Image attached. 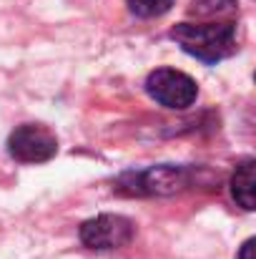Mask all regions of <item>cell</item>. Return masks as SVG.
<instances>
[{
	"label": "cell",
	"instance_id": "6da1fadb",
	"mask_svg": "<svg viewBox=\"0 0 256 259\" xmlns=\"http://www.w3.org/2000/svg\"><path fill=\"white\" fill-rule=\"evenodd\" d=\"M171 38L196 61L209 66L236 53V25L234 20L224 23H178L171 30Z\"/></svg>",
	"mask_w": 256,
	"mask_h": 259
},
{
	"label": "cell",
	"instance_id": "7a4b0ae2",
	"mask_svg": "<svg viewBox=\"0 0 256 259\" xmlns=\"http://www.w3.org/2000/svg\"><path fill=\"white\" fill-rule=\"evenodd\" d=\"M191 184V171L183 166H148L143 171H128L118 179V191L128 196H173Z\"/></svg>",
	"mask_w": 256,
	"mask_h": 259
},
{
	"label": "cell",
	"instance_id": "3957f363",
	"mask_svg": "<svg viewBox=\"0 0 256 259\" xmlns=\"http://www.w3.org/2000/svg\"><path fill=\"white\" fill-rule=\"evenodd\" d=\"M146 91L156 103H161L164 108H171V111H183V108L193 106V101L198 96L196 81L188 73L176 71V68L151 71L146 78Z\"/></svg>",
	"mask_w": 256,
	"mask_h": 259
},
{
	"label": "cell",
	"instance_id": "277c9868",
	"mask_svg": "<svg viewBox=\"0 0 256 259\" xmlns=\"http://www.w3.org/2000/svg\"><path fill=\"white\" fill-rule=\"evenodd\" d=\"M8 154L20 164H45L58 154V139L43 123H23L8 136Z\"/></svg>",
	"mask_w": 256,
	"mask_h": 259
},
{
	"label": "cell",
	"instance_id": "5b68a950",
	"mask_svg": "<svg viewBox=\"0 0 256 259\" xmlns=\"http://www.w3.org/2000/svg\"><path fill=\"white\" fill-rule=\"evenodd\" d=\"M133 239V222L121 214H98L81 224V242L88 249L111 252L131 244Z\"/></svg>",
	"mask_w": 256,
	"mask_h": 259
},
{
	"label": "cell",
	"instance_id": "8992f818",
	"mask_svg": "<svg viewBox=\"0 0 256 259\" xmlns=\"http://www.w3.org/2000/svg\"><path fill=\"white\" fill-rule=\"evenodd\" d=\"M254 166H256L254 159H244V161L236 166L234 176H231V196H234V201H236L241 209H246V211H254V206H256Z\"/></svg>",
	"mask_w": 256,
	"mask_h": 259
},
{
	"label": "cell",
	"instance_id": "52a82bcc",
	"mask_svg": "<svg viewBox=\"0 0 256 259\" xmlns=\"http://www.w3.org/2000/svg\"><path fill=\"white\" fill-rule=\"evenodd\" d=\"M188 13L198 18L201 23H224L239 15V3L236 0H193Z\"/></svg>",
	"mask_w": 256,
	"mask_h": 259
},
{
	"label": "cell",
	"instance_id": "ba28073f",
	"mask_svg": "<svg viewBox=\"0 0 256 259\" xmlns=\"http://www.w3.org/2000/svg\"><path fill=\"white\" fill-rule=\"evenodd\" d=\"M128 10L138 18H161L166 15L176 0H126Z\"/></svg>",
	"mask_w": 256,
	"mask_h": 259
},
{
	"label": "cell",
	"instance_id": "9c48e42d",
	"mask_svg": "<svg viewBox=\"0 0 256 259\" xmlns=\"http://www.w3.org/2000/svg\"><path fill=\"white\" fill-rule=\"evenodd\" d=\"M236 259H254V239H246V242L241 244Z\"/></svg>",
	"mask_w": 256,
	"mask_h": 259
}]
</instances>
